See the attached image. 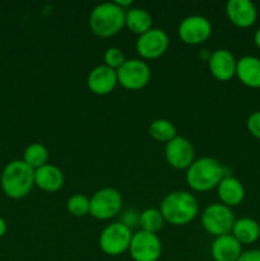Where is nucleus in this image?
<instances>
[{"label":"nucleus","mask_w":260,"mask_h":261,"mask_svg":"<svg viewBox=\"0 0 260 261\" xmlns=\"http://www.w3.org/2000/svg\"><path fill=\"white\" fill-rule=\"evenodd\" d=\"M227 173V168L212 157L195 160L186 170L185 180L189 188L196 193H206L218 186Z\"/></svg>","instance_id":"nucleus-1"},{"label":"nucleus","mask_w":260,"mask_h":261,"mask_svg":"<svg viewBox=\"0 0 260 261\" xmlns=\"http://www.w3.org/2000/svg\"><path fill=\"white\" fill-rule=\"evenodd\" d=\"M160 211L165 222L172 226H186L199 213L198 200L188 191H172L163 198Z\"/></svg>","instance_id":"nucleus-2"},{"label":"nucleus","mask_w":260,"mask_h":261,"mask_svg":"<svg viewBox=\"0 0 260 261\" xmlns=\"http://www.w3.org/2000/svg\"><path fill=\"white\" fill-rule=\"evenodd\" d=\"M125 12L115 2L101 3L91 10L89 30L99 38L112 37L125 27Z\"/></svg>","instance_id":"nucleus-3"},{"label":"nucleus","mask_w":260,"mask_h":261,"mask_svg":"<svg viewBox=\"0 0 260 261\" xmlns=\"http://www.w3.org/2000/svg\"><path fill=\"white\" fill-rule=\"evenodd\" d=\"M0 181L5 195L12 199H22L35 186V170L23 160L12 161L3 170Z\"/></svg>","instance_id":"nucleus-4"},{"label":"nucleus","mask_w":260,"mask_h":261,"mask_svg":"<svg viewBox=\"0 0 260 261\" xmlns=\"http://www.w3.org/2000/svg\"><path fill=\"white\" fill-rule=\"evenodd\" d=\"M235 222L236 218L232 209L221 203L211 204L201 213V226L214 239L231 233Z\"/></svg>","instance_id":"nucleus-5"},{"label":"nucleus","mask_w":260,"mask_h":261,"mask_svg":"<svg viewBox=\"0 0 260 261\" xmlns=\"http://www.w3.org/2000/svg\"><path fill=\"white\" fill-rule=\"evenodd\" d=\"M122 208V196L114 188L97 190L89 198V214L98 221H109L120 214Z\"/></svg>","instance_id":"nucleus-6"},{"label":"nucleus","mask_w":260,"mask_h":261,"mask_svg":"<svg viewBox=\"0 0 260 261\" xmlns=\"http://www.w3.org/2000/svg\"><path fill=\"white\" fill-rule=\"evenodd\" d=\"M133 239L132 229L120 222H114L102 229L98 239L99 249L109 256H119L129 251Z\"/></svg>","instance_id":"nucleus-7"},{"label":"nucleus","mask_w":260,"mask_h":261,"mask_svg":"<svg viewBox=\"0 0 260 261\" xmlns=\"http://www.w3.org/2000/svg\"><path fill=\"white\" fill-rule=\"evenodd\" d=\"M116 73L119 84L127 91H139L150 81V68L142 59H126Z\"/></svg>","instance_id":"nucleus-8"},{"label":"nucleus","mask_w":260,"mask_h":261,"mask_svg":"<svg viewBox=\"0 0 260 261\" xmlns=\"http://www.w3.org/2000/svg\"><path fill=\"white\" fill-rule=\"evenodd\" d=\"M129 254L134 261H158L162 255V242L155 233L139 229L133 233Z\"/></svg>","instance_id":"nucleus-9"},{"label":"nucleus","mask_w":260,"mask_h":261,"mask_svg":"<svg viewBox=\"0 0 260 261\" xmlns=\"http://www.w3.org/2000/svg\"><path fill=\"white\" fill-rule=\"evenodd\" d=\"M170 46L168 35L161 28H152L138 36L135 50L142 60H155L166 54Z\"/></svg>","instance_id":"nucleus-10"},{"label":"nucleus","mask_w":260,"mask_h":261,"mask_svg":"<svg viewBox=\"0 0 260 261\" xmlns=\"http://www.w3.org/2000/svg\"><path fill=\"white\" fill-rule=\"evenodd\" d=\"M177 35L184 43L198 46L205 42L212 35V23L203 15H189L184 18L177 28Z\"/></svg>","instance_id":"nucleus-11"},{"label":"nucleus","mask_w":260,"mask_h":261,"mask_svg":"<svg viewBox=\"0 0 260 261\" xmlns=\"http://www.w3.org/2000/svg\"><path fill=\"white\" fill-rule=\"evenodd\" d=\"M194 147L184 137L173 138L165 147V158L168 165L175 170H188L194 162Z\"/></svg>","instance_id":"nucleus-12"},{"label":"nucleus","mask_w":260,"mask_h":261,"mask_svg":"<svg viewBox=\"0 0 260 261\" xmlns=\"http://www.w3.org/2000/svg\"><path fill=\"white\" fill-rule=\"evenodd\" d=\"M212 76L219 82H228L236 76L237 60L233 54L227 48H218L211 54L206 61Z\"/></svg>","instance_id":"nucleus-13"},{"label":"nucleus","mask_w":260,"mask_h":261,"mask_svg":"<svg viewBox=\"0 0 260 261\" xmlns=\"http://www.w3.org/2000/svg\"><path fill=\"white\" fill-rule=\"evenodd\" d=\"M226 15L237 28H250L257 19V9L250 0H228Z\"/></svg>","instance_id":"nucleus-14"},{"label":"nucleus","mask_w":260,"mask_h":261,"mask_svg":"<svg viewBox=\"0 0 260 261\" xmlns=\"http://www.w3.org/2000/svg\"><path fill=\"white\" fill-rule=\"evenodd\" d=\"M117 84L119 82H117L116 70L109 68L105 64L92 69L87 76V87L92 93L97 96H106L111 93Z\"/></svg>","instance_id":"nucleus-15"},{"label":"nucleus","mask_w":260,"mask_h":261,"mask_svg":"<svg viewBox=\"0 0 260 261\" xmlns=\"http://www.w3.org/2000/svg\"><path fill=\"white\" fill-rule=\"evenodd\" d=\"M217 195L219 201L228 208L240 205L245 199V188L239 178L226 176L217 186Z\"/></svg>","instance_id":"nucleus-16"},{"label":"nucleus","mask_w":260,"mask_h":261,"mask_svg":"<svg viewBox=\"0 0 260 261\" xmlns=\"http://www.w3.org/2000/svg\"><path fill=\"white\" fill-rule=\"evenodd\" d=\"M242 252V245L231 233L216 237L212 242L211 255L214 261H237Z\"/></svg>","instance_id":"nucleus-17"},{"label":"nucleus","mask_w":260,"mask_h":261,"mask_svg":"<svg viewBox=\"0 0 260 261\" xmlns=\"http://www.w3.org/2000/svg\"><path fill=\"white\" fill-rule=\"evenodd\" d=\"M236 76L245 87L252 89L260 88V59L246 55L237 60Z\"/></svg>","instance_id":"nucleus-18"},{"label":"nucleus","mask_w":260,"mask_h":261,"mask_svg":"<svg viewBox=\"0 0 260 261\" xmlns=\"http://www.w3.org/2000/svg\"><path fill=\"white\" fill-rule=\"evenodd\" d=\"M64 185V173L56 166L47 165L35 170V186L45 193H56Z\"/></svg>","instance_id":"nucleus-19"},{"label":"nucleus","mask_w":260,"mask_h":261,"mask_svg":"<svg viewBox=\"0 0 260 261\" xmlns=\"http://www.w3.org/2000/svg\"><path fill=\"white\" fill-rule=\"evenodd\" d=\"M153 18L149 12L143 8L132 7L125 12V27L132 33L142 36L143 33L152 30Z\"/></svg>","instance_id":"nucleus-20"},{"label":"nucleus","mask_w":260,"mask_h":261,"mask_svg":"<svg viewBox=\"0 0 260 261\" xmlns=\"http://www.w3.org/2000/svg\"><path fill=\"white\" fill-rule=\"evenodd\" d=\"M231 234L241 245H252L260 237V224L249 217L239 218L235 222Z\"/></svg>","instance_id":"nucleus-21"},{"label":"nucleus","mask_w":260,"mask_h":261,"mask_svg":"<svg viewBox=\"0 0 260 261\" xmlns=\"http://www.w3.org/2000/svg\"><path fill=\"white\" fill-rule=\"evenodd\" d=\"M148 132H149V135L155 142L166 143V144L171 142L173 138L177 137L176 126L167 119H157L152 121Z\"/></svg>","instance_id":"nucleus-22"},{"label":"nucleus","mask_w":260,"mask_h":261,"mask_svg":"<svg viewBox=\"0 0 260 261\" xmlns=\"http://www.w3.org/2000/svg\"><path fill=\"white\" fill-rule=\"evenodd\" d=\"M23 161L33 170L47 165L48 162V149L41 143H32L28 145L23 153Z\"/></svg>","instance_id":"nucleus-23"},{"label":"nucleus","mask_w":260,"mask_h":261,"mask_svg":"<svg viewBox=\"0 0 260 261\" xmlns=\"http://www.w3.org/2000/svg\"><path fill=\"white\" fill-rule=\"evenodd\" d=\"M165 224V218L160 209L148 208L140 213L139 217V227L140 231L150 232V233L157 234Z\"/></svg>","instance_id":"nucleus-24"},{"label":"nucleus","mask_w":260,"mask_h":261,"mask_svg":"<svg viewBox=\"0 0 260 261\" xmlns=\"http://www.w3.org/2000/svg\"><path fill=\"white\" fill-rule=\"evenodd\" d=\"M66 211L76 218L89 214V198L83 194H74L66 201Z\"/></svg>","instance_id":"nucleus-25"},{"label":"nucleus","mask_w":260,"mask_h":261,"mask_svg":"<svg viewBox=\"0 0 260 261\" xmlns=\"http://www.w3.org/2000/svg\"><path fill=\"white\" fill-rule=\"evenodd\" d=\"M126 61L125 54L119 47H109L103 54V64L109 68L117 70Z\"/></svg>","instance_id":"nucleus-26"},{"label":"nucleus","mask_w":260,"mask_h":261,"mask_svg":"<svg viewBox=\"0 0 260 261\" xmlns=\"http://www.w3.org/2000/svg\"><path fill=\"white\" fill-rule=\"evenodd\" d=\"M139 217L140 213L138 211H135V209H126V211L121 213L119 222L133 231V228L139 227Z\"/></svg>","instance_id":"nucleus-27"},{"label":"nucleus","mask_w":260,"mask_h":261,"mask_svg":"<svg viewBox=\"0 0 260 261\" xmlns=\"http://www.w3.org/2000/svg\"><path fill=\"white\" fill-rule=\"evenodd\" d=\"M246 127L252 137L260 140V111H254L247 116Z\"/></svg>","instance_id":"nucleus-28"},{"label":"nucleus","mask_w":260,"mask_h":261,"mask_svg":"<svg viewBox=\"0 0 260 261\" xmlns=\"http://www.w3.org/2000/svg\"><path fill=\"white\" fill-rule=\"evenodd\" d=\"M237 261H260V250H247L241 254Z\"/></svg>","instance_id":"nucleus-29"},{"label":"nucleus","mask_w":260,"mask_h":261,"mask_svg":"<svg viewBox=\"0 0 260 261\" xmlns=\"http://www.w3.org/2000/svg\"><path fill=\"white\" fill-rule=\"evenodd\" d=\"M254 43L257 48L260 50V27L255 31L254 33Z\"/></svg>","instance_id":"nucleus-30"},{"label":"nucleus","mask_w":260,"mask_h":261,"mask_svg":"<svg viewBox=\"0 0 260 261\" xmlns=\"http://www.w3.org/2000/svg\"><path fill=\"white\" fill-rule=\"evenodd\" d=\"M7 232V222L0 217V237H3Z\"/></svg>","instance_id":"nucleus-31"}]
</instances>
